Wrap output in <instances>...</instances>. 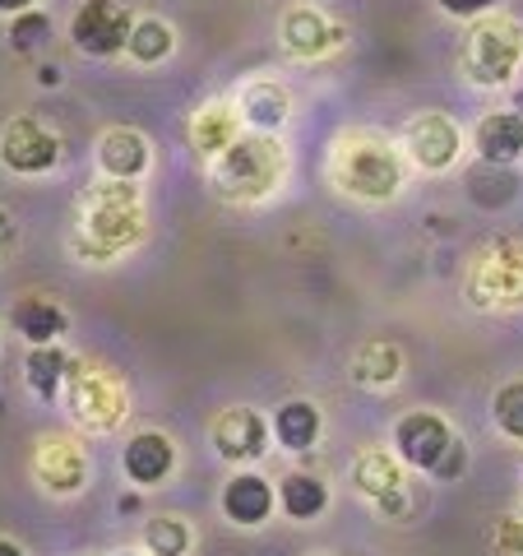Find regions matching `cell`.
Returning <instances> with one entry per match:
<instances>
[{"instance_id": "6da1fadb", "label": "cell", "mask_w": 523, "mask_h": 556, "mask_svg": "<svg viewBox=\"0 0 523 556\" xmlns=\"http://www.w3.org/2000/svg\"><path fill=\"white\" fill-rule=\"evenodd\" d=\"M144 237V200L130 181H112L107 186H93L89 195L79 200V237L75 247L84 255H98V260H112L116 251L135 247Z\"/></svg>"}, {"instance_id": "7a4b0ae2", "label": "cell", "mask_w": 523, "mask_h": 556, "mask_svg": "<svg viewBox=\"0 0 523 556\" xmlns=\"http://www.w3.org/2000/svg\"><path fill=\"white\" fill-rule=\"evenodd\" d=\"M288 177V149L269 130L237 135L218 159H208V181L222 200H265Z\"/></svg>"}, {"instance_id": "3957f363", "label": "cell", "mask_w": 523, "mask_h": 556, "mask_svg": "<svg viewBox=\"0 0 523 556\" xmlns=\"http://www.w3.org/2000/svg\"><path fill=\"white\" fill-rule=\"evenodd\" d=\"M329 177L343 195L357 200H394L404 190V159L390 139L380 135H343L334 144Z\"/></svg>"}, {"instance_id": "277c9868", "label": "cell", "mask_w": 523, "mask_h": 556, "mask_svg": "<svg viewBox=\"0 0 523 556\" xmlns=\"http://www.w3.org/2000/svg\"><path fill=\"white\" fill-rule=\"evenodd\" d=\"M519 61H523V28L514 20H482L468 28L463 51H459V70L468 84L500 89V84L514 79Z\"/></svg>"}, {"instance_id": "5b68a950", "label": "cell", "mask_w": 523, "mask_h": 556, "mask_svg": "<svg viewBox=\"0 0 523 556\" xmlns=\"http://www.w3.org/2000/svg\"><path fill=\"white\" fill-rule=\"evenodd\" d=\"M65 404H69V417L89 431H116L120 417H126V386L102 371V367H69L65 376Z\"/></svg>"}, {"instance_id": "8992f818", "label": "cell", "mask_w": 523, "mask_h": 556, "mask_svg": "<svg viewBox=\"0 0 523 556\" xmlns=\"http://www.w3.org/2000/svg\"><path fill=\"white\" fill-rule=\"evenodd\" d=\"M468 298L473 306L486 311H505V306H523V247H492L473 274H468Z\"/></svg>"}, {"instance_id": "52a82bcc", "label": "cell", "mask_w": 523, "mask_h": 556, "mask_svg": "<svg viewBox=\"0 0 523 556\" xmlns=\"http://www.w3.org/2000/svg\"><path fill=\"white\" fill-rule=\"evenodd\" d=\"M455 431H449V422L441 413H408L398 417L394 427V455L404 459L408 468H422V473H435V468L445 464V455L455 450Z\"/></svg>"}, {"instance_id": "ba28073f", "label": "cell", "mask_w": 523, "mask_h": 556, "mask_svg": "<svg viewBox=\"0 0 523 556\" xmlns=\"http://www.w3.org/2000/svg\"><path fill=\"white\" fill-rule=\"evenodd\" d=\"M130 10L120 0H84L75 10V24H69V38L84 56H116L130 42Z\"/></svg>"}, {"instance_id": "9c48e42d", "label": "cell", "mask_w": 523, "mask_h": 556, "mask_svg": "<svg viewBox=\"0 0 523 556\" xmlns=\"http://www.w3.org/2000/svg\"><path fill=\"white\" fill-rule=\"evenodd\" d=\"M56 159H61V139L33 116H14L5 126V135H0V163L10 172H20V177L51 172Z\"/></svg>"}, {"instance_id": "30bf717a", "label": "cell", "mask_w": 523, "mask_h": 556, "mask_svg": "<svg viewBox=\"0 0 523 556\" xmlns=\"http://www.w3.org/2000/svg\"><path fill=\"white\" fill-rule=\"evenodd\" d=\"M404 149L412 153V163H417V167L445 172V167H455V163H459L463 135H459V126H455V121H449L445 112H422V116H412V121H408Z\"/></svg>"}, {"instance_id": "8fae6325", "label": "cell", "mask_w": 523, "mask_h": 556, "mask_svg": "<svg viewBox=\"0 0 523 556\" xmlns=\"http://www.w3.org/2000/svg\"><path fill=\"white\" fill-rule=\"evenodd\" d=\"M353 482L361 496H371L385 515H404L408 510V478H404V459L390 450H366L353 464Z\"/></svg>"}, {"instance_id": "7c38bea8", "label": "cell", "mask_w": 523, "mask_h": 556, "mask_svg": "<svg viewBox=\"0 0 523 556\" xmlns=\"http://www.w3.org/2000/svg\"><path fill=\"white\" fill-rule=\"evenodd\" d=\"M33 473H38L47 492L75 496V492H84V482H89V459H84V450L69 437H47L38 445V455H33Z\"/></svg>"}, {"instance_id": "4fadbf2b", "label": "cell", "mask_w": 523, "mask_h": 556, "mask_svg": "<svg viewBox=\"0 0 523 556\" xmlns=\"http://www.w3.org/2000/svg\"><path fill=\"white\" fill-rule=\"evenodd\" d=\"M214 450L232 464H251L269 450V422L255 408H222L214 422Z\"/></svg>"}, {"instance_id": "5bb4252c", "label": "cell", "mask_w": 523, "mask_h": 556, "mask_svg": "<svg viewBox=\"0 0 523 556\" xmlns=\"http://www.w3.org/2000/svg\"><path fill=\"white\" fill-rule=\"evenodd\" d=\"M278 38H283V47L292 51V56L316 61V56H324V51H334L343 42V24H334L329 14L310 10V5H296V10L283 14V24H278Z\"/></svg>"}, {"instance_id": "9a60e30c", "label": "cell", "mask_w": 523, "mask_h": 556, "mask_svg": "<svg viewBox=\"0 0 523 556\" xmlns=\"http://www.w3.org/2000/svg\"><path fill=\"white\" fill-rule=\"evenodd\" d=\"M153 163V153H149V139L139 135V130H107L98 139V167L107 172L112 181H135V177H144Z\"/></svg>"}, {"instance_id": "2e32d148", "label": "cell", "mask_w": 523, "mask_h": 556, "mask_svg": "<svg viewBox=\"0 0 523 556\" xmlns=\"http://www.w3.org/2000/svg\"><path fill=\"white\" fill-rule=\"evenodd\" d=\"M120 468H126V478L139 486H158L171 468H177V450H171L163 431H139L126 445V455H120Z\"/></svg>"}, {"instance_id": "e0dca14e", "label": "cell", "mask_w": 523, "mask_h": 556, "mask_svg": "<svg viewBox=\"0 0 523 556\" xmlns=\"http://www.w3.org/2000/svg\"><path fill=\"white\" fill-rule=\"evenodd\" d=\"M473 144L482 153V163H496V167L519 163L523 159V112H486L477 121Z\"/></svg>"}, {"instance_id": "ac0fdd59", "label": "cell", "mask_w": 523, "mask_h": 556, "mask_svg": "<svg viewBox=\"0 0 523 556\" xmlns=\"http://www.w3.org/2000/svg\"><path fill=\"white\" fill-rule=\"evenodd\" d=\"M273 510V486L259 473H237L228 486H222V515L232 525H265Z\"/></svg>"}, {"instance_id": "d6986e66", "label": "cell", "mask_w": 523, "mask_h": 556, "mask_svg": "<svg viewBox=\"0 0 523 556\" xmlns=\"http://www.w3.org/2000/svg\"><path fill=\"white\" fill-rule=\"evenodd\" d=\"M237 112H241V121H251L255 130H278V126H283V121L292 116V98H288L283 84L255 79V84H246V89H241Z\"/></svg>"}, {"instance_id": "ffe728a7", "label": "cell", "mask_w": 523, "mask_h": 556, "mask_svg": "<svg viewBox=\"0 0 523 556\" xmlns=\"http://www.w3.org/2000/svg\"><path fill=\"white\" fill-rule=\"evenodd\" d=\"M237 135H241V112L232 102H204L195 112V121H190V139H195V149L204 159H218Z\"/></svg>"}, {"instance_id": "44dd1931", "label": "cell", "mask_w": 523, "mask_h": 556, "mask_svg": "<svg viewBox=\"0 0 523 556\" xmlns=\"http://www.w3.org/2000/svg\"><path fill=\"white\" fill-rule=\"evenodd\" d=\"M320 408L316 404H306V399H288V404H278V413H273V437H278V445L283 450H310L320 441Z\"/></svg>"}, {"instance_id": "7402d4cb", "label": "cell", "mask_w": 523, "mask_h": 556, "mask_svg": "<svg viewBox=\"0 0 523 556\" xmlns=\"http://www.w3.org/2000/svg\"><path fill=\"white\" fill-rule=\"evenodd\" d=\"M65 311L56 302H47V298H24L20 306H14V329L33 343V348H42V343H56V334H65Z\"/></svg>"}, {"instance_id": "603a6c76", "label": "cell", "mask_w": 523, "mask_h": 556, "mask_svg": "<svg viewBox=\"0 0 523 556\" xmlns=\"http://www.w3.org/2000/svg\"><path fill=\"white\" fill-rule=\"evenodd\" d=\"M353 376L361 386H394V380L404 376V353H398V343H390V339L361 343L357 357H353Z\"/></svg>"}, {"instance_id": "cb8c5ba5", "label": "cell", "mask_w": 523, "mask_h": 556, "mask_svg": "<svg viewBox=\"0 0 523 556\" xmlns=\"http://www.w3.org/2000/svg\"><path fill=\"white\" fill-rule=\"evenodd\" d=\"M278 501L292 519H316L329 506V486L316 473H288L283 486H278Z\"/></svg>"}, {"instance_id": "d4e9b609", "label": "cell", "mask_w": 523, "mask_h": 556, "mask_svg": "<svg viewBox=\"0 0 523 556\" xmlns=\"http://www.w3.org/2000/svg\"><path fill=\"white\" fill-rule=\"evenodd\" d=\"M171 47H177V33H171L158 14H144V20H135L130 24V42L126 51L139 61V65H158L171 56Z\"/></svg>"}, {"instance_id": "484cf974", "label": "cell", "mask_w": 523, "mask_h": 556, "mask_svg": "<svg viewBox=\"0 0 523 556\" xmlns=\"http://www.w3.org/2000/svg\"><path fill=\"white\" fill-rule=\"evenodd\" d=\"M69 367H75V362H69L56 343H42V348H33V353H28L24 371H28V386L38 390L42 399H56L61 386H65V376H69Z\"/></svg>"}, {"instance_id": "4316f807", "label": "cell", "mask_w": 523, "mask_h": 556, "mask_svg": "<svg viewBox=\"0 0 523 556\" xmlns=\"http://www.w3.org/2000/svg\"><path fill=\"white\" fill-rule=\"evenodd\" d=\"M144 552L149 556H186L190 552V529L177 515H153L144 525Z\"/></svg>"}, {"instance_id": "83f0119b", "label": "cell", "mask_w": 523, "mask_h": 556, "mask_svg": "<svg viewBox=\"0 0 523 556\" xmlns=\"http://www.w3.org/2000/svg\"><path fill=\"white\" fill-rule=\"evenodd\" d=\"M492 417H496V427H500L510 441H523V380H510V386L496 390Z\"/></svg>"}, {"instance_id": "f1b7e54d", "label": "cell", "mask_w": 523, "mask_h": 556, "mask_svg": "<svg viewBox=\"0 0 523 556\" xmlns=\"http://www.w3.org/2000/svg\"><path fill=\"white\" fill-rule=\"evenodd\" d=\"M47 38H51V20L42 10H24L20 20L10 24V47L14 51H38Z\"/></svg>"}, {"instance_id": "f546056e", "label": "cell", "mask_w": 523, "mask_h": 556, "mask_svg": "<svg viewBox=\"0 0 523 556\" xmlns=\"http://www.w3.org/2000/svg\"><path fill=\"white\" fill-rule=\"evenodd\" d=\"M492 552L496 556H523V510H505L492 529Z\"/></svg>"}, {"instance_id": "4dcf8cb0", "label": "cell", "mask_w": 523, "mask_h": 556, "mask_svg": "<svg viewBox=\"0 0 523 556\" xmlns=\"http://www.w3.org/2000/svg\"><path fill=\"white\" fill-rule=\"evenodd\" d=\"M445 14H455V20H477V14H486V10H496L500 0H435Z\"/></svg>"}, {"instance_id": "1f68e13d", "label": "cell", "mask_w": 523, "mask_h": 556, "mask_svg": "<svg viewBox=\"0 0 523 556\" xmlns=\"http://www.w3.org/2000/svg\"><path fill=\"white\" fill-rule=\"evenodd\" d=\"M463 473V441H455V450L445 455V464L435 468V478H459Z\"/></svg>"}, {"instance_id": "d6a6232c", "label": "cell", "mask_w": 523, "mask_h": 556, "mask_svg": "<svg viewBox=\"0 0 523 556\" xmlns=\"http://www.w3.org/2000/svg\"><path fill=\"white\" fill-rule=\"evenodd\" d=\"M33 5H38V0H0V14H24Z\"/></svg>"}, {"instance_id": "836d02e7", "label": "cell", "mask_w": 523, "mask_h": 556, "mask_svg": "<svg viewBox=\"0 0 523 556\" xmlns=\"http://www.w3.org/2000/svg\"><path fill=\"white\" fill-rule=\"evenodd\" d=\"M5 247H10V214L0 208V255H5Z\"/></svg>"}, {"instance_id": "e575fe53", "label": "cell", "mask_w": 523, "mask_h": 556, "mask_svg": "<svg viewBox=\"0 0 523 556\" xmlns=\"http://www.w3.org/2000/svg\"><path fill=\"white\" fill-rule=\"evenodd\" d=\"M0 556H24V547L10 543V538H0Z\"/></svg>"}, {"instance_id": "d590c367", "label": "cell", "mask_w": 523, "mask_h": 556, "mask_svg": "<svg viewBox=\"0 0 523 556\" xmlns=\"http://www.w3.org/2000/svg\"><path fill=\"white\" fill-rule=\"evenodd\" d=\"M116 556H139V552H116ZM144 556H149V552H144Z\"/></svg>"}, {"instance_id": "8d00e7d4", "label": "cell", "mask_w": 523, "mask_h": 556, "mask_svg": "<svg viewBox=\"0 0 523 556\" xmlns=\"http://www.w3.org/2000/svg\"><path fill=\"white\" fill-rule=\"evenodd\" d=\"M519 112H523V93H519Z\"/></svg>"}, {"instance_id": "74e56055", "label": "cell", "mask_w": 523, "mask_h": 556, "mask_svg": "<svg viewBox=\"0 0 523 556\" xmlns=\"http://www.w3.org/2000/svg\"><path fill=\"white\" fill-rule=\"evenodd\" d=\"M310 556H329V552H310Z\"/></svg>"}]
</instances>
